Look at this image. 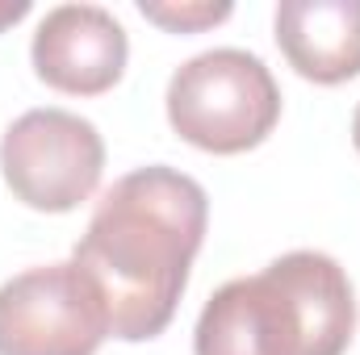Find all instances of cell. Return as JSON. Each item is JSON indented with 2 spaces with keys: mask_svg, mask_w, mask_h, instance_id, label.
Masks as SVG:
<instances>
[{
  "mask_svg": "<svg viewBox=\"0 0 360 355\" xmlns=\"http://www.w3.org/2000/svg\"><path fill=\"white\" fill-rule=\"evenodd\" d=\"M276 46L302 80L344 84L360 76V0H281Z\"/></svg>",
  "mask_w": 360,
  "mask_h": 355,
  "instance_id": "cell-7",
  "label": "cell"
},
{
  "mask_svg": "<svg viewBox=\"0 0 360 355\" xmlns=\"http://www.w3.org/2000/svg\"><path fill=\"white\" fill-rule=\"evenodd\" d=\"M139 8H143L147 21H155L172 34H193V29H205V25H218V21L231 17L226 0L222 4H151V0H143Z\"/></svg>",
  "mask_w": 360,
  "mask_h": 355,
  "instance_id": "cell-8",
  "label": "cell"
},
{
  "mask_svg": "<svg viewBox=\"0 0 360 355\" xmlns=\"http://www.w3.org/2000/svg\"><path fill=\"white\" fill-rule=\"evenodd\" d=\"M352 142H356V151H360V105H356V117H352Z\"/></svg>",
  "mask_w": 360,
  "mask_h": 355,
  "instance_id": "cell-10",
  "label": "cell"
},
{
  "mask_svg": "<svg viewBox=\"0 0 360 355\" xmlns=\"http://www.w3.org/2000/svg\"><path fill=\"white\" fill-rule=\"evenodd\" d=\"M205 188L176 168H139L101 196L72 260L101 284L113 339L164 335L205 243Z\"/></svg>",
  "mask_w": 360,
  "mask_h": 355,
  "instance_id": "cell-1",
  "label": "cell"
},
{
  "mask_svg": "<svg viewBox=\"0 0 360 355\" xmlns=\"http://www.w3.org/2000/svg\"><path fill=\"white\" fill-rule=\"evenodd\" d=\"M356 326L348 272L323 251H289L260 276L222 284L197 322V355H344Z\"/></svg>",
  "mask_w": 360,
  "mask_h": 355,
  "instance_id": "cell-2",
  "label": "cell"
},
{
  "mask_svg": "<svg viewBox=\"0 0 360 355\" xmlns=\"http://www.w3.org/2000/svg\"><path fill=\"white\" fill-rule=\"evenodd\" d=\"M0 172L13 196L30 209L68 213L96 192L105 172V142L80 113L30 109L4 130Z\"/></svg>",
  "mask_w": 360,
  "mask_h": 355,
  "instance_id": "cell-5",
  "label": "cell"
},
{
  "mask_svg": "<svg viewBox=\"0 0 360 355\" xmlns=\"http://www.w3.org/2000/svg\"><path fill=\"white\" fill-rule=\"evenodd\" d=\"M168 121L197 151L239 155L260 147L281 121V88L264 59L218 46L176 67L168 84Z\"/></svg>",
  "mask_w": 360,
  "mask_h": 355,
  "instance_id": "cell-3",
  "label": "cell"
},
{
  "mask_svg": "<svg viewBox=\"0 0 360 355\" xmlns=\"http://www.w3.org/2000/svg\"><path fill=\"white\" fill-rule=\"evenodd\" d=\"M25 13H30V0H0V29L4 25H17Z\"/></svg>",
  "mask_w": 360,
  "mask_h": 355,
  "instance_id": "cell-9",
  "label": "cell"
},
{
  "mask_svg": "<svg viewBox=\"0 0 360 355\" xmlns=\"http://www.w3.org/2000/svg\"><path fill=\"white\" fill-rule=\"evenodd\" d=\"M34 72L68 96H101L126 72V29L101 4H59L34 34Z\"/></svg>",
  "mask_w": 360,
  "mask_h": 355,
  "instance_id": "cell-6",
  "label": "cell"
},
{
  "mask_svg": "<svg viewBox=\"0 0 360 355\" xmlns=\"http://www.w3.org/2000/svg\"><path fill=\"white\" fill-rule=\"evenodd\" d=\"M109 335L105 293L76 260L0 284V355H96Z\"/></svg>",
  "mask_w": 360,
  "mask_h": 355,
  "instance_id": "cell-4",
  "label": "cell"
}]
</instances>
